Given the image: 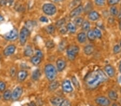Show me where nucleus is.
I'll return each instance as SVG.
<instances>
[{
	"instance_id": "obj_29",
	"label": "nucleus",
	"mask_w": 121,
	"mask_h": 106,
	"mask_svg": "<svg viewBox=\"0 0 121 106\" xmlns=\"http://www.w3.org/2000/svg\"><path fill=\"white\" fill-rule=\"evenodd\" d=\"M34 22L31 20H28L25 23V27H26L29 31L32 30L34 26Z\"/></svg>"
},
{
	"instance_id": "obj_5",
	"label": "nucleus",
	"mask_w": 121,
	"mask_h": 106,
	"mask_svg": "<svg viewBox=\"0 0 121 106\" xmlns=\"http://www.w3.org/2000/svg\"><path fill=\"white\" fill-rule=\"evenodd\" d=\"M29 34H30V31L25 27L21 29L19 33V41L21 45H24L25 43Z\"/></svg>"
},
{
	"instance_id": "obj_17",
	"label": "nucleus",
	"mask_w": 121,
	"mask_h": 106,
	"mask_svg": "<svg viewBox=\"0 0 121 106\" xmlns=\"http://www.w3.org/2000/svg\"><path fill=\"white\" fill-rule=\"evenodd\" d=\"M94 51V47L92 45H87L84 48V52L85 54L87 55H90Z\"/></svg>"
},
{
	"instance_id": "obj_21",
	"label": "nucleus",
	"mask_w": 121,
	"mask_h": 106,
	"mask_svg": "<svg viewBox=\"0 0 121 106\" xmlns=\"http://www.w3.org/2000/svg\"><path fill=\"white\" fill-rule=\"evenodd\" d=\"M67 31L71 33H75L76 32V27L74 25V24H73L71 23H69L67 25Z\"/></svg>"
},
{
	"instance_id": "obj_55",
	"label": "nucleus",
	"mask_w": 121,
	"mask_h": 106,
	"mask_svg": "<svg viewBox=\"0 0 121 106\" xmlns=\"http://www.w3.org/2000/svg\"></svg>"
},
{
	"instance_id": "obj_6",
	"label": "nucleus",
	"mask_w": 121,
	"mask_h": 106,
	"mask_svg": "<svg viewBox=\"0 0 121 106\" xmlns=\"http://www.w3.org/2000/svg\"><path fill=\"white\" fill-rule=\"evenodd\" d=\"M18 31L16 28H13L4 35V38L8 41H15L18 38Z\"/></svg>"
},
{
	"instance_id": "obj_1",
	"label": "nucleus",
	"mask_w": 121,
	"mask_h": 106,
	"mask_svg": "<svg viewBox=\"0 0 121 106\" xmlns=\"http://www.w3.org/2000/svg\"><path fill=\"white\" fill-rule=\"evenodd\" d=\"M108 79L107 76L102 70H94L88 74L85 78V83L87 88L94 89L99 85L106 82Z\"/></svg>"
},
{
	"instance_id": "obj_33",
	"label": "nucleus",
	"mask_w": 121,
	"mask_h": 106,
	"mask_svg": "<svg viewBox=\"0 0 121 106\" xmlns=\"http://www.w3.org/2000/svg\"><path fill=\"white\" fill-rule=\"evenodd\" d=\"M72 82H73V84L74 85V86H75V87L76 88H80V85L79 83V82H78L77 78H76L75 76L72 77Z\"/></svg>"
},
{
	"instance_id": "obj_49",
	"label": "nucleus",
	"mask_w": 121,
	"mask_h": 106,
	"mask_svg": "<svg viewBox=\"0 0 121 106\" xmlns=\"http://www.w3.org/2000/svg\"><path fill=\"white\" fill-rule=\"evenodd\" d=\"M118 82L120 84H121V76H120V77H119V78H118Z\"/></svg>"
},
{
	"instance_id": "obj_39",
	"label": "nucleus",
	"mask_w": 121,
	"mask_h": 106,
	"mask_svg": "<svg viewBox=\"0 0 121 106\" xmlns=\"http://www.w3.org/2000/svg\"><path fill=\"white\" fill-rule=\"evenodd\" d=\"M60 106H71V103L68 100H64Z\"/></svg>"
},
{
	"instance_id": "obj_2",
	"label": "nucleus",
	"mask_w": 121,
	"mask_h": 106,
	"mask_svg": "<svg viewBox=\"0 0 121 106\" xmlns=\"http://www.w3.org/2000/svg\"><path fill=\"white\" fill-rule=\"evenodd\" d=\"M45 73L48 79L50 82H53L56 77V67L52 64H47L45 67Z\"/></svg>"
},
{
	"instance_id": "obj_54",
	"label": "nucleus",
	"mask_w": 121,
	"mask_h": 106,
	"mask_svg": "<svg viewBox=\"0 0 121 106\" xmlns=\"http://www.w3.org/2000/svg\"><path fill=\"white\" fill-rule=\"evenodd\" d=\"M112 106H117V105H116V104H115V103H114V104H113V105H112Z\"/></svg>"
},
{
	"instance_id": "obj_35",
	"label": "nucleus",
	"mask_w": 121,
	"mask_h": 106,
	"mask_svg": "<svg viewBox=\"0 0 121 106\" xmlns=\"http://www.w3.org/2000/svg\"><path fill=\"white\" fill-rule=\"evenodd\" d=\"M94 32L95 35L96 36V38L99 39H101L102 38V33H101L99 29L97 28H94Z\"/></svg>"
},
{
	"instance_id": "obj_44",
	"label": "nucleus",
	"mask_w": 121,
	"mask_h": 106,
	"mask_svg": "<svg viewBox=\"0 0 121 106\" xmlns=\"http://www.w3.org/2000/svg\"><path fill=\"white\" fill-rule=\"evenodd\" d=\"M16 74V71L14 67H13L10 70V75L11 77H15Z\"/></svg>"
},
{
	"instance_id": "obj_27",
	"label": "nucleus",
	"mask_w": 121,
	"mask_h": 106,
	"mask_svg": "<svg viewBox=\"0 0 121 106\" xmlns=\"http://www.w3.org/2000/svg\"><path fill=\"white\" fill-rule=\"evenodd\" d=\"M11 95H12V93H11V91L10 90H7L4 92L3 94V98L6 101H8L10 99H11Z\"/></svg>"
},
{
	"instance_id": "obj_52",
	"label": "nucleus",
	"mask_w": 121,
	"mask_h": 106,
	"mask_svg": "<svg viewBox=\"0 0 121 106\" xmlns=\"http://www.w3.org/2000/svg\"><path fill=\"white\" fill-rule=\"evenodd\" d=\"M120 28L121 30V20H120Z\"/></svg>"
},
{
	"instance_id": "obj_46",
	"label": "nucleus",
	"mask_w": 121,
	"mask_h": 106,
	"mask_svg": "<svg viewBox=\"0 0 121 106\" xmlns=\"http://www.w3.org/2000/svg\"><path fill=\"white\" fill-rule=\"evenodd\" d=\"M39 20L40 22H44V23H48V19L46 18V17H44V16H43V17H41Z\"/></svg>"
},
{
	"instance_id": "obj_36",
	"label": "nucleus",
	"mask_w": 121,
	"mask_h": 106,
	"mask_svg": "<svg viewBox=\"0 0 121 106\" xmlns=\"http://www.w3.org/2000/svg\"><path fill=\"white\" fill-rule=\"evenodd\" d=\"M46 47L48 48V49H51V48H53L54 47V43L53 41L52 40H50L46 42Z\"/></svg>"
},
{
	"instance_id": "obj_37",
	"label": "nucleus",
	"mask_w": 121,
	"mask_h": 106,
	"mask_svg": "<svg viewBox=\"0 0 121 106\" xmlns=\"http://www.w3.org/2000/svg\"><path fill=\"white\" fill-rule=\"evenodd\" d=\"M80 0H74L72 2V3H71L69 6L71 7V8H73L74 7H78L79 5V3H80Z\"/></svg>"
},
{
	"instance_id": "obj_43",
	"label": "nucleus",
	"mask_w": 121,
	"mask_h": 106,
	"mask_svg": "<svg viewBox=\"0 0 121 106\" xmlns=\"http://www.w3.org/2000/svg\"><path fill=\"white\" fill-rule=\"evenodd\" d=\"M36 55L37 56L40 57L42 59V58L43 57V53L39 50H37L36 51Z\"/></svg>"
},
{
	"instance_id": "obj_16",
	"label": "nucleus",
	"mask_w": 121,
	"mask_h": 106,
	"mask_svg": "<svg viewBox=\"0 0 121 106\" xmlns=\"http://www.w3.org/2000/svg\"><path fill=\"white\" fill-rule=\"evenodd\" d=\"M88 18L90 20L92 21L97 20L99 18V15L96 11H91V12H89L88 15Z\"/></svg>"
},
{
	"instance_id": "obj_30",
	"label": "nucleus",
	"mask_w": 121,
	"mask_h": 106,
	"mask_svg": "<svg viewBox=\"0 0 121 106\" xmlns=\"http://www.w3.org/2000/svg\"><path fill=\"white\" fill-rule=\"evenodd\" d=\"M110 14L112 15V16H117L118 14V10L117 8L115 6H112L110 9Z\"/></svg>"
},
{
	"instance_id": "obj_51",
	"label": "nucleus",
	"mask_w": 121,
	"mask_h": 106,
	"mask_svg": "<svg viewBox=\"0 0 121 106\" xmlns=\"http://www.w3.org/2000/svg\"><path fill=\"white\" fill-rule=\"evenodd\" d=\"M119 69H120V72L121 73V62H120V67H119Z\"/></svg>"
},
{
	"instance_id": "obj_24",
	"label": "nucleus",
	"mask_w": 121,
	"mask_h": 106,
	"mask_svg": "<svg viewBox=\"0 0 121 106\" xmlns=\"http://www.w3.org/2000/svg\"><path fill=\"white\" fill-rule=\"evenodd\" d=\"M41 76V73L40 70L39 69H36L33 72L32 74V78L34 80H38L40 78Z\"/></svg>"
},
{
	"instance_id": "obj_41",
	"label": "nucleus",
	"mask_w": 121,
	"mask_h": 106,
	"mask_svg": "<svg viewBox=\"0 0 121 106\" xmlns=\"http://www.w3.org/2000/svg\"><path fill=\"white\" fill-rule=\"evenodd\" d=\"M120 0H108V3L110 5H115L119 3Z\"/></svg>"
},
{
	"instance_id": "obj_28",
	"label": "nucleus",
	"mask_w": 121,
	"mask_h": 106,
	"mask_svg": "<svg viewBox=\"0 0 121 106\" xmlns=\"http://www.w3.org/2000/svg\"><path fill=\"white\" fill-rule=\"evenodd\" d=\"M90 28V23L88 21L86 20L83 22L82 25V29L85 31H88Z\"/></svg>"
},
{
	"instance_id": "obj_40",
	"label": "nucleus",
	"mask_w": 121,
	"mask_h": 106,
	"mask_svg": "<svg viewBox=\"0 0 121 106\" xmlns=\"http://www.w3.org/2000/svg\"><path fill=\"white\" fill-rule=\"evenodd\" d=\"M105 0H95V3L99 6H102L104 4Z\"/></svg>"
},
{
	"instance_id": "obj_50",
	"label": "nucleus",
	"mask_w": 121,
	"mask_h": 106,
	"mask_svg": "<svg viewBox=\"0 0 121 106\" xmlns=\"http://www.w3.org/2000/svg\"><path fill=\"white\" fill-rule=\"evenodd\" d=\"M63 1V0H54V1L55 2H61Z\"/></svg>"
},
{
	"instance_id": "obj_9",
	"label": "nucleus",
	"mask_w": 121,
	"mask_h": 106,
	"mask_svg": "<svg viewBox=\"0 0 121 106\" xmlns=\"http://www.w3.org/2000/svg\"><path fill=\"white\" fill-rule=\"evenodd\" d=\"M62 90L66 93H71L73 92V88L72 87L71 82L68 80H64L62 84Z\"/></svg>"
},
{
	"instance_id": "obj_42",
	"label": "nucleus",
	"mask_w": 121,
	"mask_h": 106,
	"mask_svg": "<svg viewBox=\"0 0 121 106\" xmlns=\"http://www.w3.org/2000/svg\"><path fill=\"white\" fill-rule=\"evenodd\" d=\"M5 88V84L3 82H0V92H3Z\"/></svg>"
},
{
	"instance_id": "obj_38",
	"label": "nucleus",
	"mask_w": 121,
	"mask_h": 106,
	"mask_svg": "<svg viewBox=\"0 0 121 106\" xmlns=\"http://www.w3.org/2000/svg\"><path fill=\"white\" fill-rule=\"evenodd\" d=\"M121 47L118 45H116L114 46L113 51L115 54H118L121 51Z\"/></svg>"
},
{
	"instance_id": "obj_26",
	"label": "nucleus",
	"mask_w": 121,
	"mask_h": 106,
	"mask_svg": "<svg viewBox=\"0 0 121 106\" xmlns=\"http://www.w3.org/2000/svg\"><path fill=\"white\" fill-rule=\"evenodd\" d=\"M73 22L75 26H77L78 27L82 26V23L83 22V18H81V17H77V18L74 19Z\"/></svg>"
},
{
	"instance_id": "obj_10",
	"label": "nucleus",
	"mask_w": 121,
	"mask_h": 106,
	"mask_svg": "<svg viewBox=\"0 0 121 106\" xmlns=\"http://www.w3.org/2000/svg\"><path fill=\"white\" fill-rule=\"evenodd\" d=\"M83 10V6L81 5H80L79 6L76 7L75 9H74L73 10L69 13V16L71 18H73V17H77L79 16L80 14H81Z\"/></svg>"
},
{
	"instance_id": "obj_34",
	"label": "nucleus",
	"mask_w": 121,
	"mask_h": 106,
	"mask_svg": "<svg viewBox=\"0 0 121 106\" xmlns=\"http://www.w3.org/2000/svg\"><path fill=\"white\" fill-rule=\"evenodd\" d=\"M65 23H66V19L65 18H62L61 19H60V20H58V22L56 23V26L58 28L61 27L62 25H63Z\"/></svg>"
},
{
	"instance_id": "obj_15",
	"label": "nucleus",
	"mask_w": 121,
	"mask_h": 106,
	"mask_svg": "<svg viewBox=\"0 0 121 106\" xmlns=\"http://www.w3.org/2000/svg\"><path fill=\"white\" fill-rule=\"evenodd\" d=\"M56 67H57L58 70L59 71H61L65 68L66 67V62L62 59H58L56 61Z\"/></svg>"
},
{
	"instance_id": "obj_22",
	"label": "nucleus",
	"mask_w": 121,
	"mask_h": 106,
	"mask_svg": "<svg viewBox=\"0 0 121 106\" xmlns=\"http://www.w3.org/2000/svg\"><path fill=\"white\" fill-rule=\"evenodd\" d=\"M108 96L110 99L113 101H116L118 99V94L114 90H110L108 93Z\"/></svg>"
},
{
	"instance_id": "obj_48",
	"label": "nucleus",
	"mask_w": 121,
	"mask_h": 106,
	"mask_svg": "<svg viewBox=\"0 0 121 106\" xmlns=\"http://www.w3.org/2000/svg\"><path fill=\"white\" fill-rule=\"evenodd\" d=\"M3 20H4L3 17L2 16V15H0V22H2V21H3Z\"/></svg>"
},
{
	"instance_id": "obj_8",
	"label": "nucleus",
	"mask_w": 121,
	"mask_h": 106,
	"mask_svg": "<svg viewBox=\"0 0 121 106\" xmlns=\"http://www.w3.org/2000/svg\"><path fill=\"white\" fill-rule=\"evenodd\" d=\"M96 103L101 106H108L110 104V101L105 96H99L95 99Z\"/></svg>"
},
{
	"instance_id": "obj_11",
	"label": "nucleus",
	"mask_w": 121,
	"mask_h": 106,
	"mask_svg": "<svg viewBox=\"0 0 121 106\" xmlns=\"http://www.w3.org/2000/svg\"><path fill=\"white\" fill-rule=\"evenodd\" d=\"M16 50V47L15 45H11L5 48L4 50L3 51L4 55L6 56H10L13 55V53H15Z\"/></svg>"
},
{
	"instance_id": "obj_31",
	"label": "nucleus",
	"mask_w": 121,
	"mask_h": 106,
	"mask_svg": "<svg viewBox=\"0 0 121 106\" xmlns=\"http://www.w3.org/2000/svg\"><path fill=\"white\" fill-rule=\"evenodd\" d=\"M46 31L48 34H53L54 31H55V27L52 25H50L46 27Z\"/></svg>"
},
{
	"instance_id": "obj_32",
	"label": "nucleus",
	"mask_w": 121,
	"mask_h": 106,
	"mask_svg": "<svg viewBox=\"0 0 121 106\" xmlns=\"http://www.w3.org/2000/svg\"><path fill=\"white\" fill-rule=\"evenodd\" d=\"M66 45H67V42H66V40H63L61 42H60L59 47H58V49H59V51H62L65 49V48L66 47Z\"/></svg>"
},
{
	"instance_id": "obj_14",
	"label": "nucleus",
	"mask_w": 121,
	"mask_h": 106,
	"mask_svg": "<svg viewBox=\"0 0 121 106\" xmlns=\"http://www.w3.org/2000/svg\"><path fill=\"white\" fill-rule=\"evenodd\" d=\"M28 76V72L25 70L19 71L17 74V79L19 82H23Z\"/></svg>"
},
{
	"instance_id": "obj_20",
	"label": "nucleus",
	"mask_w": 121,
	"mask_h": 106,
	"mask_svg": "<svg viewBox=\"0 0 121 106\" xmlns=\"http://www.w3.org/2000/svg\"><path fill=\"white\" fill-rule=\"evenodd\" d=\"M34 54V51H33V49L32 47L31 46H27L25 48L24 51V55L25 56L28 57H31Z\"/></svg>"
},
{
	"instance_id": "obj_19",
	"label": "nucleus",
	"mask_w": 121,
	"mask_h": 106,
	"mask_svg": "<svg viewBox=\"0 0 121 106\" xmlns=\"http://www.w3.org/2000/svg\"><path fill=\"white\" fill-rule=\"evenodd\" d=\"M86 34L84 32H81L78 34L77 36V39L78 41H79L80 43H82L85 42L86 41Z\"/></svg>"
},
{
	"instance_id": "obj_53",
	"label": "nucleus",
	"mask_w": 121,
	"mask_h": 106,
	"mask_svg": "<svg viewBox=\"0 0 121 106\" xmlns=\"http://www.w3.org/2000/svg\"><path fill=\"white\" fill-rule=\"evenodd\" d=\"M8 1L10 3H13V0H8Z\"/></svg>"
},
{
	"instance_id": "obj_18",
	"label": "nucleus",
	"mask_w": 121,
	"mask_h": 106,
	"mask_svg": "<svg viewBox=\"0 0 121 106\" xmlns=\"http://www.w3.org/2000/svg\"><path fill=\"white\" fill-rule=\"evenodd\" d=\"M59 83L57 81H53L50 84L49 86H48V90L50 91H54L56 89L59 87Z\"/></svg>"
},
{
	"instance_id": "obj_25",
	"label": "nucleus",
	"mask_w": 121,
	"mask_h": 106,
	"mask_svg": "<svg viewBox=\"0 0 121 106\" xmlns=\"http://www.w3.org/2000/svg\"><path fill=\"white\" fill-rule=\"evenodd\" d=\"M87 38L90 41H94L96 39V36L95 35L94 31L93 30H89L87 32Z\"/></svg>"
},
{
	"instance_id": "obj_4",
	"label": "nucleus",
	"mask_w": 121,
	"mask_h": 106,
	"mask_svg": "<svg viewBox=\"0 0 121 106\" xmlns=\"http://www.w3.org/2000/svg\"><path fill=\"white\" fill-rule=\"evenodd\" d=\"M43 10L45 14L49 15V16H52L55 14L56 9L55 5H53V4L51 3H47L45 4L43 7Z\"/></svg>"
},
{
	"instance_id": "obj_45",
	"label": "nucleus",
	"mask_w": 121,
	"mask_h": 106,
	"mask_svg": "<svg viewBox=\"0 0 121 106\" xmlns=\"http://www.w3.org/2000/svg\"><path fill=\"white\" fill-rule=\"evenodd\" d=\"M67 31V28L64 27H60V32L61 33V34H66Z\"/></svg>"
},
{
	"instance_id": "obj_3",
	"label": "nucleus",
	"mask_w": 121,
	"mask_h": 106,
	"mask_svg": "<svg viewBox=\"0 0 121 106\" xmlns=\"http://www.w3.org/2000/svg\"><path fill=\"white\" fill-rule=\"evenodd\" d=\"M79 52V48L75 45L68 46L67 49V54L70 61H74Z\"/></svg>"
},
{
	"instance_id": "obj_47",
	"label": "nucleus",
	"mask_w": 121,
	"mask_h": 106,
	"mask_svg": "<svg viewBox=\"0 0 121 106\" xmlns=\"http://www.w3.org/2000/svg\"><path fill=\"white\" fill-rule=\"evenodd\" d=\"M29 106H36V104L35 103V102L34 101H31V102L29 103Z\"/></svg>"
},
{
	"instance_id": "obj_56",
	"label": "nucleus",
	"mask_w": 121,
	"mask_h": 106,
	"mask_svg": "<svg viewBox=\"0 0 121 106\" xmlns=\"http://www.w3.org/2000/svg\"></svg>"
},
{
	"instance_id": "obj_7",
	"label": "nucleus",
	"mask_w": 121,
	"mask_h": 106,
	"mask_svg": "<svg viewBox=\"0 0 121 106\" xmlns=\"http://www.w3.org/2000/svg\"><path fill=\"white\" fill-rule=\"evenodd\" d=\"M23 93V89L21 87H17L13 90L12 95H11V99L13 101H17L21 98Z\"/></svg>"
},
{
	"instance_id": "obj_12",
	"label": "nucleus",
	"mask_w": 121,
	"mask_h": 106,
	"mask_svg": "<svg viewBox=\"0 0 121 106\" xmlns=\"http://www.w3.org/2000/svg\"><path fill=\"white\" fill-rule=\"evenodd\" d=\"M104 71H106L107 74L110 77H113L115 76V70L112 66L110 65H107L104 67Z\"/></svg>"
},
{
	"instance_id": "obj_13",
	"label": "nucleus",
	"mask_w": 121,
	"mask_h": 106,
	"mask_svg": "<svg viewBox=\"0 0 121 106\" xmlns=\"http://www.w3.org/2000/svg\"><path fill=\"white\" fill-rule=\"evenodd\" d=\"M64 100L62 98L57 96V97L52 98L51 99V102L54 106H60Z\"/></svg>"
},
{
	"instance_id": "obj_23",
	"label": "nucleus",
	"mask_w": 121,
	"mask_h": 106,
	"mask_svg": "<svg viewBox=\"0 0 121 106\" xmlns=\"http://www.w3.org/2000/svg\"><path fill=\"white\" fill-rule=\"evenodd\" d=\"M41 61H42L41 58L37 56H33L31 59V63L35 65H38L41 62Z\"/></svg>"
}]
</instances>
